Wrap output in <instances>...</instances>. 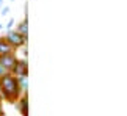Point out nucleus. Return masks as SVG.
Masks as SVG:
<instances>
[{
  "mask_svg": "<svg viewBox=\"0 0 127 116\" xmlns=\"http://www.w3.org/2000/svg\"><path fill=\"white\" fill-rule=\"evenodd\" d=\"M24 93L21 91L17 85L16 77L8 74H5L3 77H0V96H2L3 100H6L9 104H16V100L21 97Z\"/></svg>",
  "mask_w": 127,
  "mask_h": 116,
  "instance_id": "f257e3e1",
  "label": "nucleus"
},
{
  "mask_svg": "<svg viewBox=\"0 0 127 116\" xmlns=\"http://www.w3.org/2000/svg\"><path fill=\"white\" fill-rule=\"evenodd\" d=\"M5 39H6L9 44H11V47L14 50H19V49H24V47H27L28 44V38H24L21 33H17L16 30H8L6 33H5Z\"/></svg>",
  "mask_w": 127,
  "mask_h": 116,
  "instance_id": "f03ea898",
  "label": "nucleus"
},
{
  "mask_svg": "<svg viewBox=\"0 0 127 116\" xmlns=\"http://www.w3.org/2000/svg\"><path fill=\"white\" fill-rule=\"evenodd\" d=\"M9 74L14 75V77H28V74H30V64H28L27 58H19L17 57V60L14 63V66H13V69H11Z\"/></svg>",
  "mask_w": 127,
  "mask_h": 116,
  "instance_id": "7ed1b4c3",
  "label": "nucleus"
},
{
  "mask_svg": "<svg viewBox=\"0 0 127 116\" xmlns=\"http://www.w3.org/2000/svg\"><path fill=\"white\" fill-rule=\"evenodd\" d=\"M14 107H16V110L19 112L21 116H28V113H30V100H28V94H22L21 97L16 100Z\"/></svg>",
  "mask_w": 127,
  "mask_h": 116,
  "instance_id": "20e7f679",
  "label": "nucleus"
},
{
  "mask_svg": "<svg viewBox=\"0 0 127 116\" xmlns=\"http://www.w3.org/2000/svg\"><path fill=\"white\" fill-rule=\"evenodd\" d=\"M17 60V55L16 54H9V55H0V66L3 67L6 72H11L14 63Z\"/></svg>",
  "mask_w": 127,
  "mask_h": 116,
  "instance_id": "39448f33",
  "label": "nucleus"
},
{
  "mask_svg": "<svg viewBox=\"0 0 127 116\" xmlns=\"http://www.w3.org/2000/svg\"><path fill=\"white\" fill-rule=\"evenodd\" d=\"M17 33H21L24 38H28V16H27V6H25V16L21 22H17L16 28H14Z\"/></svg>",
  "mask_w": 127,
  "mask_h": 116,
  "instance_id": "423d86ee",
  "label": "nucleus"
},
{
  "mask_svg": "<svg viewBox=\"0 0 127 116\" xmlns=\"http://www.w3.org/2000/svg\"><path fill=\"white\" fill-rule=\"evenodd\" d=\"M9 54H16V50L5 39V36H0V55H9Z\"/></svg>",
  "mask_w": 127,
  "mask_h": 116,
  "instance_id": "0eeeda50",
  "label": "nucleus"
},
{
  "mask_svg": "<svg viewBox=\"0 0 127 116\" xmlns=\"http://www.w3.org/2000/svg\"><path fill=\"white\" fill-rule=\"evenodd\" d=\"M17 85L24 94H28V77H16Z\"/></svg>",
  "mask_w": 127,
  "mask_h": 116,
  "instance_id": "6e6552de",
  "label": "nucleus"
},
{
  "mask_svg": "<svg viewBox=\"0 0 127 116\" xmlns=\"http://www.w3.org/2000/svg\"><path fill=\"white\" fill-rule=\"evenodd\" d=\"M13 27H14V19H9L8 24H6V27H5V31H8V30H13Z\"/></svg>",
  "mask_w": 127,
  "mask_h": 116,
  "instance_id": "1a4fd4ad",
  "label": "nucleus"
},
{
  "mask_svg": "<svg viewBox=\"0 0 127 116\" xmlns=\"http://www.w3.org/2000/svg\"><path fill=\"white\" fill-rule=\"evenodd\" d=\"M8 13H9V8H8V6L2 8V16H5V14H8Z\"/></svg>",
  "mask_w": 127,
  "mask_h": 116,
  "instance_id": "9d476101",
  "label": "nucleus"
},
{
  "mask_svg": "<svg viewBox=\"0 0 127 116\" xmlns=\"http://www.w3.org/2000/svg\"><path fill=\"white\" fill-rule=\"evenodd\" d=\"M5 74H8V72H6V71H5V69H3V67H2V66H0V77H3Z\"/></svg>",
  "mask_w": 127,
  "mask_h": 116,
  "instance_id": "9b49d317",
  "label": "nucleus"
},
{
  "mask_svg": "<svg viewBox=\"0 0 127 116\" xmlns=\"http://www.w3.org/2000/svg\"><path fill=\"white\" fill-rule=\"evenodd\" d=\"M0 116H5V110H3V105L0 102Z\"/></svg>",
  "mask_w": 127,
  "mask_h": 116,
  "instance_id": "f8f14e48",
  "label": "nucleus"
},
{
  "mask_svg": "<svg viewBox=\"0 0 127 116\" xmlns=\"http://www.w3.org/2000/svg\"><path fill=\"white\" fill-rule=\"evenodd\" d=\"M2 30H5V25H3V24H0V31H2Z\"/></svg>",
  "mask_w": 127,
  "mask_h": 116,
  "instance_id": "ddd939ff",
  "label": "nucleus"
},
{
  "mask_svg": "<svg viewBox=\"0 0 127 116\" xmlns=\"http://www.w3.org/2000/svg\"><path fill=\"white\" fill-rule=\"evenodd\" d=\"M2 3H3V0H0V6H2Z\"/></svg>",
  "mask_w": 127,
  "mask_h": 116,
  "instance_id": "4468645a",
  "label": "nucleus"
}]
</instances>
